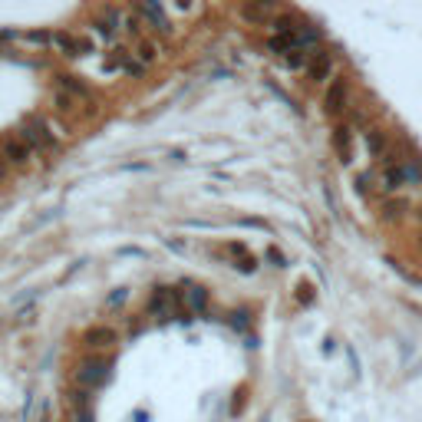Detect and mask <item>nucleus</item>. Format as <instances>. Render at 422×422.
<instances>
[{
    "label": "nucleus",
    "mask_w": 422,
    "mask_h": 422,
    "mask_svg": "<svg viewBox=\"0 0 422 422\" xmlns=\"http://www.w3.org/2000/svg\"><path fill=\"white\" fill-rule=\"evenodd\" d=\"M297 297H301L303 303H310V297H314V294H310V287H307V284H301V294H297Z\"/></svg>",
    "instance_id": "nucleus-18"
},
{
    "label": "nucleus",
    "mask_w": 422,
    "mask_h": 422,
    "mask_svg": "<svg viewBox=\"0 0 422 422\" xmlns=\"http://www.w3.org/2000/svg\"><path fill=\"white\" fill-rule=\"evenodd\" d=\"M350 106V79L347 76H333L330 83H327V92H323V109H327V116H343Z\"/></svg>",
    "instance_id": "nucleus-1"
},
{
    "label": "nucleus",
    "mask_w": 422,
    "mask_h": 422,
    "mask_svg": "<svg viewBox=\"0 0 422 422\" xmlns=\"http://www.w3.org/2000/svg\"><path fill=\"white\" fill-rule=\"evenodd\" d=\"M0 155H3V162H7V165L23 168V165H30L33 149L20 136H7L3 142H0Z\"/></svg>",
    "instance_id": "nucleus-6"
},
{
    "label": "nucleus",
    "mask_w": 422,
    "mask_h": 422,
    "mask_svg": "<svg viewBox=\"0 0 422 422\" xmlns=\"http://www.w3.org/2000/svg\"><path fill=\"white\" fill-rule=\"evenodd\" d=\"M125 297H129V290H116V294H112V297H109V307H119V303H125Z\"/></svg>",
    "instance_id": "nucleus-16"
},
{
    "label": "nucleus",
    "mask_w": 422,
    "mask_h": 422,
    "mask_svg": "<svg viewBox=\"0 0 422 422\" xmlns=\"http://www.w3.org/2000/svg\"><path fill=\"white\" fill-rule=\"evenodd\" d=\"M20 139H23L33 152H53L57 149V142H53V136H50V129H46L43 119H27L23 122V125H20Z\"/></svg>",
    "instance_id": "nucleus-3"
},
{
    "label": "nucleus",
    "mask_w": 422,
    "mask_h": 422,
    "mask_svg": "<svg viewBox=\"0 0 422 422\" xmlns=\"http://www.w3.org/2000/svg\"><path fill=\"white\" fill-rule=\"evenodd\" d=\"M116 340H119V336H116L112 327H90V330H86V347H92V350L112 347Z\"/></svg>",
    "instance_id": "nucleus-11"
},
{
    "label": "nucleus",
    "mask_w": 422,
    "mask_h": 422,
    "mask_svg": "<svg viewBox=\"0 0 422 422\" xmlns=\"http://www.w3.org/2000/svg\"><path fill=\"white\" fill-rule=\"evenodd\" d=\"M57 83H60V92H66L70 99H83V103L90 99V90H86L76 76H57Z\"/></svg>",
    "instance_id": "nucleus-13"
},
{
    "label": "nucleus",
    "mask_w": 422,
    "mask_h": 422,
    "mask_svg": "<svg viewBox=\"0 0 422 422\" xmlns=\"http://www.w3.org/2000/svg\"><path fill=\"white\" fill-rule=\"evenodd\" d=\"M136 57L142 63H152L155 57H159V50H155V43H152V40H142V43H139V53H136Z\"/></svg>",
    "instance_id": "nucleus-15"
},
{
    "label": "nucleus",
    "mask_w": 422,
    "mask_h": 422,
    "mask_svg": "<svg viewBox=\"0 0 422 422\" xmlns=\"http://www.w3.org/2000/svg\"><path fill=\"white\" fill-rule=\"evenodd\" d=\"M188 307H192V310H198V314L208 307V294H205V287L188 284Z\"/></svg>",
    "instance_id": "nucleus-14"
},
{
    "label": "nucleus",
    "mask_w": 422,
    "mask_h": 422,
    "mask_svg": "<svg viewBox=\"0 0 422 422\" xmlns=\"http://www.w3.org/2000/svg\"><path fill=\"white\" fill-rule=\"evenodd\" d=\"M179 310H181V294L172 290V287H159L149 297V314L155 320H168V316H175Z\"/></svg>",
    "instance_id": "nucleus-2"
},
{
    "label": "nucleus",
    "mask_w": 422,
    "mask_h": 422,
    "mask_svg": "<svg viewBox=\"0 0 422 422\" xmlns=\"http://www.w3.org/2000/svg\"><path fill=\"white\" fill-rule=\"evenodd\" d=\"M53 46L60 50L63 57H79V53H90L92 50L90 40H79L73 33H53Z\"/></svg>",
    "instance_id": "nucleus-7"
},
{
    "label": "nucleus",
    "mask_w": 422,
    "mask_h": 422,
    "mask_svg": "<svg viewBox=\"0 0 422 422\" xmlns=\"http://www.w3.org/2000/svg\"><path fill=\"white\" fill-rule=\"evenodd\" d=\"M333 152L340 162H353V129L350 125H336L333 129Z\"/></svg>",
    "instance_id": "nucleus-8"
},
{
    "label": "nucleus",
    "mask_w": 422,
    "mask_h": 422,
    "mask_svg": "<svg viewBox=\"0 0 422 422\" xmlns=\"http://www.w3.org/2000/svg\"><path fill=\"white\" fill-rule=\"evenodd\" d=\"M419 244H422V234H419Z\"/></svg>",
    "instance_id": "nucleus-20"
},
{
    "label": "nucleus",
    "mask_w": 422,
    "mask_h": 422,
    "mask_svg": "<svg viewBox=\"0 0 422 422\" xmlns=\"http://www.w3.org/2000/svg\"><path fill=\"white\" fill-rule=\"evenodd\" d=\"M268 257H271V261H274V264H277V268L284 264V254H281V251H274V248H271V251H268Z\"/></svg>",
    "instance_id": "nucleus-17"
},
{
    "label": "nucleus",
    "mask_w": 422,
    "mask_h": 422,
    "mask_svg": "<svg viewBox=\"0 0 422 422\" xmlns=\"http://www.w3.org/2000/svg\"><path fill=\"white\" fill-rule=\"evenodd\" d=\"M241 14L248 17V20H268V17H274V20H277L284 10H281L277 3H248Z\"/></svg>",
    "instance_id": "nucleus-12"
},
{
    "label": "nucleus",
    "mask_w": 422,
    "mask_h": 422,
    "mask_svg": "<svg viewBox=\"0 0 422 422\" xmlns=\"http://www.w3.org/2000/svg\"><path fill=\"white\" fill-rule=\"evenodd\" d=\"M76 379H79L86 390H96V386H103L106 379H109V360H103V356L83 360L79 366H76Z\"/></svg>",
    "instance_id": "nucleus-5"
},
{
    "label": "nucleus",
    "mask_w": 422,
    "mask_h": 422,
    "mask_svg": "<svg viewBox=\"0 0 422 422\" xmlns=\"http://www.w3.org/2000/svg\"><path fill=\"white\" fill-rule=\"evenodd\" d=\"M7 179V162H3V155H0V181Z\"/></svg>",
    "instance_id": "nucleus-19"
},
{
    "label": "nucleus",
    "mask_w": 422,
    "mask_h": 422,
    "mask_svg": "<svg viewBox=\"0 0 422 422\" xmlns=\"http://www.w3.org/2000/svg\"><path fill=\"white\" fill-rule=\"evenodd\" d=\"M136 14L142 17V20H149L152 30L172 33V23H168V17L162 14V7H155V3H136Z\"/></svg>",
    "instance_id": "nucleus-9"
},
{
    "label": "nucleus",
    "mask_w": 422,
    "mask_h": 422,
    "mask_svg": "<svg viewBox=\"0 0 422 422\" xmlns=\"http://www.w3.org/2000/svg\"><path fill=\"white\" fill-rule=\"evenodd\" d=\"M333 66H336V57H333L327 46H316L307 60V79L310 83H330L333 79Z\"/></svg>",
    "instance_id": "nucleus-4"
},
{
    "label": "nucleus",
    "mask_w": 422,
    "mask_h": 422,
    "mask_svg": "<svg viewBox=\"0 0 422 422\" xmlns=\"http://www.w3.org/2000/svg\"><path fill=\"white\" fill-rule=\"evenodd\" d=\"M396 168H399V179H403V185H422V159L403 155V159L396 162Z\"/></svg>",
    "instance_id": "nucleus-10"
}]
</instances>
